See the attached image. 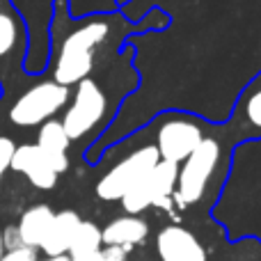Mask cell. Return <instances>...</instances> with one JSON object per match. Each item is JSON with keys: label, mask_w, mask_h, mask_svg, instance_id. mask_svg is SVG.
Listing matches in <instances>:
<instances>
[{"label": "cell", "mask_w": 261, "mask_h": 261, "mask_svg": "<svg viewBox=\"0 0 261 261\" xmlns=\"http://www.w3.org/2000/svg\"><path fill=\"white\" fill-rule=\"evenodd\" d=\"M69 99H71V92L67 85H60L53 78L39 81L16 96V101L9 108V122L21 128L41 126L44 122L53 119L60 110L67 108Z\"/></svg>", "instance_id": "4"}, {"label": "cell", "mask_w": 261, "mask_h": 261, "mask_svg": "<svg viewBox=\"0 0 261 261\" xmlns=\"http://www.w3.org/2000/svg\"><path fill=\"white\" fill-rule=\"evenodd\" d=\"M0 234H3V248H5V252H7V250L23 248V241H21V234H18V227L16 225L3 227V229H0Z\"/></svg>", "instance_id": "18"}, {"label": "cell", "mask_w": 261, "mask_h": 261, "mask_svg": "<svg viewBox=\"0 0 261 261\" xmlns=\"http://www.w3.org/2000/svg\"><path fill=\"white\" fill-rule=\"evenodd\" d=\"M37 252H39V250L25 248V245H23V248H18V250H7L0 261H37L39 259L37 257Z\"/></svg>", "instance_id": "19"}, {"label": "cell", "mask_w": 261, "mask_h": 261, "mask_svg": "<svg viewBox=\"0 0 261 261\" xmlns=\"http://www.w3.org/2000/svg\"><path fill=\"white\" fill-rule=\"evenodd\" d=\"M53 216H55V211L48 204H35V206L25 208V211L21 213L16 227H18V234H21V241L25 248L39 250V243H41V239H44Z\"/></svg>", "instance_id": "15"}, {"label": "cell", "mask_w": 261, "mask_h": 261, "mask_svg": "<svg viewBox=\"0 0 261 261\" xmlns=\"http://www.w3.org/2000/svg\"><path fill=\"white\" fill-rule=\"evenodd\" d=\"M119 16L103 14V16H87L64 30V35H55L53 46V81L60 85H76L83 78L92 76L96 67L99 48L110 44L117 32Z\"/></svg>", "instance_id": "1"}, {"label": "cell", "mask_w": 261, "mask_h": 261, "mask_svg": "<svg viewBox=\"0 0 261 261\" xmlns=\"http://www.w3.org/2000/svg\"><path fill=\"white\" fill-rule=\"evenodd\" d=\"M158 161L161 158H158L153 144H144V147L135 149L96 181V195L106 202H119L133 186H138L151 172V167Z\"/></svg>", "instance_id": "5"}, {"label": "cell", "mask_w": 261, "mask_h": 261, "mask_svg": "<svg viewBox=\"0 0 261 261\" xmlns=\"http://www.w3.org/2000/svg\"><path fill=\"white\" fill-rule=\"evenodd\" d=\"M108 108V94L92 76L76 83V92L64 108V117L60 119L69 140H83L103 126L106 117L110 115Z\"/></svg>", "instance_id": "3"}, {"label": "cell", "mask_w": 261, "mask_h": 261, "mask_svg": "<svg viewBox=\"0 0 261 261\" xmlns=\"http://www.w3.org/2000/svg\"><path fill=\"white\" fill-rule=\"evenodd\" d=\"M227 128H229L227 133L234 138V142L261 140V71L239 94Z\"/></svg>", "instance_id": "8"}, {"label": "cell", "mask_w": 261, "mask_h": 261, "mask_svg": "<svg viewBox=\"0 0 261 261\" xmlns=\"http://www.w3.org/2000/svg\"><path fill=\"white\" fill-rule=\"evenodd\" d=\"M78 225H81V216L76 211L67 208V211L55 213L44 239L39 243V252H44L46 257H62V254H67Z\"/></svg>", "instance_id": "12"}, {"label": "cell", "mask_w": 261, "mask_h": 261, "mask_svg": "<svg viewBox=\"0 0 261 261\" xmlns=\"http://www.w3.org/2000/svg\"><path fill=\"white\" fill-rule=\"evenodd\" d=\"M176 167L179 165H174V163L158 161L151 167V172L144 176V186H147L149 197H151V206L170 208L176 184Z\"/></svg>", "instance_id": "14"}, {"label": "cell", "mask_w": 261, "mask_h": 261, "mask_svg": "<svg viewBox=\"0 0 261 261\" xmlns=\"http://www.w3.org/2000/svg\"><path fill=\"white\" fill-rule=\"evenodd\" d=\"M156 252L161 261H208L202 241L181 225H167L158 231Z\"/></svg>", "instance_id": "9"}, {"label": "cell", "mask_w": 261, "mask_h": 261, "mask_svg": "<svg viewBox=\"0 0 261 261\" xmlns=\"http://www.w3.org/2000/svg\"><path fill=\"white\" fill-rule=\"evenodd\" d=\"M14 151H16V142L9 135H0V179L7 174L9 165H12Z\"/></svg>", "instance_id": "17"}, {"label": "cell", "mask_w": 261, "mask_h": 261, "mask_svg": "<svg viewBox=\"0 0 261 261\" xmlns=\"http://www.w3.org/2000/svg\"><path fill=\"white\" fill-rule=\"evenodd\" d=\"M9 170L23 174L35 188L39 190H53L58 186V172L50 167L46 156L37 144H18L16 151L12 156V165Z\"/></svg>", "instance_id": "10"}, {"label": "cell", "mask_w": 261, "mask_h": 261, "mask_svg": "<svg viewBox=\"0 0 261 261\" xmlns=\"http://www.w3.org/2000/svg\"><path fill=\"white\" fill-rule=\"evenodd\" d=\"M3 90H5V87H3V83H0V94H3Z\"/></svg>", "instance_id": "22"}, {"label": "cell", "mask_w": 261, "mask_h": 261, "mask_svg": "<svg viewBox=\"0 0 261 261\" xmlns=\"http://www.w3.org/2000/svg\"><path fill=\"white\" fill-rule=\"evenodd\" d=\"M222 144L216 135H204L193 153L176 167V184L172 199L179 208H190L206 195L208 184L213 181L222 163Z\"/></svg>", "instance_id": "2"}, {"label": "cell", "mask_w": 261, "mask_h": 261, "mask_svg": "<svg viewBox=\"0 0 261 261\" xmlns=\"http://www.w3.org/2000/svg\"><path fill=\"white\" fill-rule=\"evenodd\" d=\"M149 236V225L140 216H122L110 220L101 229V243L115 245V248L130 250L135 245H142Z\"/></svg>", "instance_id": "13"}, {"label": "cell", "mask_w": 261, "mask_h": 261, "mask_svg": "<svg viewBox=\"0 0 261 261\" xmlns=\"http://www.w3.org/2000/svg\"><path fill=\"white\" fill-rule=\"evenodd\" d=\"M35 144L41 149V153L46 156V161L50 163V167L58 174L69 170V144H71V140H69L67 130H64L60 119L53 117L41 124L39 130H37Z\"/></svg>", "instance_id": "11"}, {"label": "cell", "mask_w": 261, "mask_h": 261, "mask_svg": "<svg viewBox=\"0 0 261 261\" xmlns=\"http://www.w3.org/2000/svg\"><path fill=\"white\" fill-rule=\"evenodd\" d=\"M3 254H5V248H3V234H0V259H3Z\"/></svg>", "instance_id": "21"}, {"label": "cell", "mask_w": 261, "mask_h": 261, "mask_svg": "<svg viewBox=\"0 0 261 261\" xmlns=\"http://www.w3.org/2000/svg\"><path fill=\"white\" fill-rule=\"evenodd\" d=\"M28 55V25L12 0H0V83L18 78Z\"/></svg>", "instance_id": "6"}, {"label": "cell", "mask_w": 261, "mask_h": 261, "mask_svg": "<svg viewBox=\"0 0 261 261\" xmlns=\"http://www.w3.org/2000/svg\"><path fill=\"white\" fill-rule=\"evenodd\" d=\"M204 140V128L195 117L186 115H170L156 128V151L161 161L184 163Z\"/></svg>", "instance_id": "7"}, {"label": "cell", "mask_w": 261, "mask_h": 261, "mask_svg": "<svg viewBox=\"0 0 261 261\" xmlns=\"http://www.w3.org/2000/svg\"><path fill=\"white\" fill-rule=\"evenodd\" d=\"M128 250L124 248H115V245H103L99 250V254L94 257V261H126Z\"/></svg>", "instance_id": "20"}, {"label": "cell", "mask_w": 261, "mask_h": 261, "mask_svg": "<svg viewBox=\"0 0 261 261\" xmlns=\"http://www.w3.org/2000/svg\"><path fill=\"white\" fill-rule=\"evenodd\" d=\"M101 248H103V243H101V229L94 222L81 220L76 234H73L71 245H69L67 257L73 261H94Z\"/></svg>", "instance_id": "16"}]
</instances>
